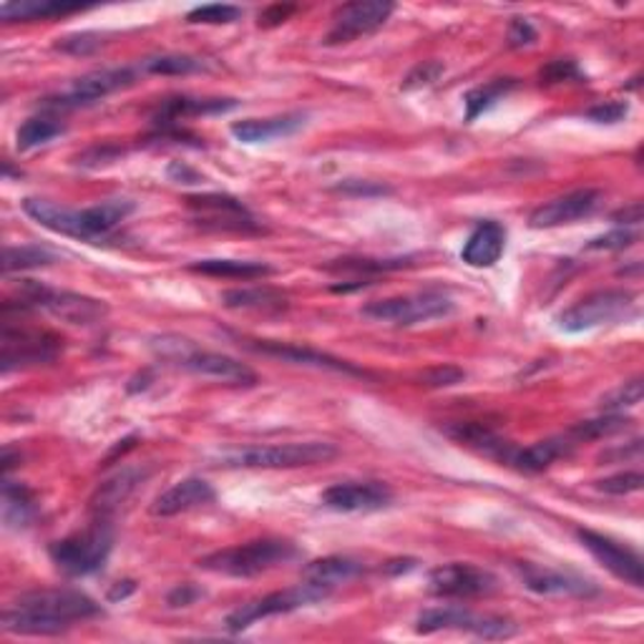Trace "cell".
Here are the masks:
<instances>
[{
    "label": "cell",
    "mask_w": 644,
    "mask_h": 644,
    "mask_svg": "<svg viewBox=\"0 0 644 644\" xmlns=\"http://www.w3.org/2000/svg\"><path fill=\"white\" fill-rule=\"evenodd\" d=\"M102 614L89 594L77 589H36L21 594L3 612V630L11 634H31V637H54L71 630L77 622H86Z\"/></svg>",
    "instance_id": "obj_1"
},
{
    "label": "cell",
    "mask_w": 644,
    "mask_h": 644,
    "mask_svg": "<svg viewBox=\"0 0 644 644\" xmlns=\"http://www.w3.org/2000/svg\"><path fill=\"white\" fill-rule=\"evenodd\" d=\"M338 456V448L325 441L305 443H270V446H247L222 450L214 458L216 466L224 468H262V471H278V468H303L328 464Z\"/></svg>",
    "instance_id": "obj_2"
},
{
    "label": "cell",
    "mask_w": 644,
    "mask_h": 644,
    "mask_svg": "<svg viewBox=\"0 0 644 644\" xmlns=\"http://www.w3.org/2000/svg\"><path fill=\"white\" fill-rule=\"evenodd\" d=\"M154 350L159 358L169 361L174 365L184 367V371L202 375V378H214L227 383V386L237 388H253L257 386V373L245 363L234 361L230 355L222 353H209V350H199L195 342L179 336H164L154 340Z\"/></svg>",
    "instance_id": "obj_3"
},
{
    "label": "cell",
    "mask_w": 644,
    "mask_h": 644,
    "mask_svg": "<svg viewBox=\"0 0 644 644\" xmlns=\"http://www.w3.org/2000/svg\"><path fill=\"white\" fill-rule=\"evenodd\" d=\"M300 557V549L288 539H255L239 547H230L214 554H207L199 559V569L224 576H257L278 569L282 564L295 562Z\"/></svg>",
    "instance_id": "obj_4"
},
{
    "label": "cell",
    "mask_w": 644,
    "mask_h": 644,
    "mask_svg": "<svg viewBox=\"0 0 644 644\" xmlns=\"http://www.w3.org/2000/svg\"><path fill=\"white\" fill-rule=\"evenodd\" d=\"M19 309H44V313L58 317V320L69 325H83V328L102 323L108 315V305L104 300L79 295V292L69 290H51L33 280L21 284Z\"/></svg>",
    "instance_id": "obj_5"
},
{
    "label": "cell",
    "mask_w": 644,
    "mask_h": 644,
    "mask_svg": "<svg viewBox=\"0 0 644 644\" xmlns=\"http://www.w3.org/2000/svg\"><path fill=\"white\" fill-rule=\"evenodd\" d=\"M114 549V531L108 522H96L89 529L71 534L61 541H56L51 551L54 564L69 576H89L98 572L106 564L108 554Z\"/></svg>",
    "instance_id": "obj_6"
},
{
    "label": "cell",
    "mask_w": 644,
    "mask_h": 644,
    "mask_svg": "<svg viewBox=\"0 0 644 644\" xmlns=\"http://www.w3.org/2000/svg\"><path fill=\"white\" fill-rule=\"evenodd\" d=\"M471 632L481 640H508L518 632V627L506 617L493 614H476L471 609H464L458 605H443L425 609L415 619L418 634H436V632Z\"/></svg>",
    "instance_id": "obj_7"
},
{
    "label": "cell",
    "mask_w": 644,
    "mask_h": 644,
    "mask_svg": "<svg viewBox=\"0 0 644 644\" xmlns=\"http://www.w3.org/2000/svg\"><path fill=\"white\" fill-rule=\"evenodd\" d=\"M634 300L637 297L627 290L594 292V295H587L559 315V328L564 332H584L601 328V325L622 323L634 315V307H637Z\"/></svg>",
    "instance_id": "obj_8"
},
{
    "label": "cell",
    "mask_w": 644,
    "mask_h": 644,
    "mask_svg": "<svg viewBox=\"0 0 644 644\" xmlns=\"http://www.w3.org/2000/svg\"><path fill=\"white\" fill-rule=\"evenodd\" d=\"M61 350L63 338L54 336V332L13 328L8 320L3 332H0V367H3V373H11L15 367L54 363L61 355Z\"/></svg>",
    "instance_id": "obj_9"
},
{
    "label": "cell",
    "mask_w": 644,
    "mask_h": 644,
    "mask_svg": "<svg viewBox=\"0 0 644 644\" xmlns=\"http://www.w3.org/2000/svg\"><path fill=\"white\" fill-rule=\"evenodd\" d=\"M454 313V300L441 295V292H421V295H403V297H388V300H373L363 307V315L375 323H390V325H418L431 323L438 317H446Z\"/></svg>",
    "instance_id": "obj_10"
},
{
    "label": "cell",
    "mask_w": 644,
    "mask_h": 644,
    "mask_svg": "<svg viewBox=\"0 0 644 644\" xmlns=\"http://www.w3.org/2000/svg\"><path fill=\"white\" fill-rule=\"evenodd\" d=\"M328 594L330 589L317 587V584H309V582L297 584V587H290V589H282V592H272L262 599L247 601V605L234 609V612L227 617V630L245 632L247 627H253L255 622H259V619H267L274 614H290L295 612V609L317 605V601H323Z\"/></svg>",
    "instance_id": "obj_11"
},
{
    "label": "cell",
    "mask_w": 644,
    "mask_h": 644,
    "mask_svg": "<svg viewBox=\"0 0 644 644\" xmlns=\"http://www.w3.org/2000/svg\"><path fill=\"white\" fill-rule=\"evenodd\" d=\"M396 5L388 0H355V3L340 5L332 13V26L325 36V46H342L371 36V33L386 26Z\"/></svg>",
    "instance_id": "obj_12"
},
{
    "label": "cell",
    "mask_w": 644,
    "mask_h": 644,
    "mask_svg": "<svg viewBox=\"0 0 644 644\" xmlns=\"http://www.w3.org/2000/svg\"><path fill=\"white\" fill-rule=\"evenodd\" d=\"M137 81V71L133 69H104V71H91L86 77H81L71 83L63 94L56 98H46V108L51 112H66V108H83L91 106L102 98L116 94V91L129 89Z\"/></svg>",
    "instance_id": "obj_13"
},
{
    "label": "cell",
    "mask_w": 644,
    "mask_h": 644,
    "mask_svg": "<svg viewBox=\"0 0 644 644\" xmlns=\"http://www.w3.org/2000/svg\"><path fill=\"white\" fill-rule=\"evenodd\" d=\"M499 579L491 572L473 564H443L429 574V592L443 599H471L487 597L496 592Z\"/></svg>",
    "instance_id": "obj_14"
},
{
    "label": "cell",
    "mask_w": 644,
    "mask_h": 644,
    "mask_svg": "<svg viewBox=\"0 0 644 644\" xmlns=\"http://www.w3.org/2000/svg\"><path fill=\"white\" fill-rule=\"evenodd\" d=\"M187 207L195 212V222L204 230L216 232H257L255 216L239 199L227 195L189 197Z\"/></svg>",
    "instance_id": "obj_15"
},
{
    "label": "cell",
    "mask_w": 644,
    "mask_h": 644,
    "mask_svg": "<svg viewBox=\"0 0 644 644\" xmlns=\"http://www.w3.org/2000/svg\"><path fill=\"white\" fill-rule=\"evenodd\" d=\"M320 501L340 514H371L393 504V491L380 481H342L325 489Z\"/></svg>",
    "instance_id": "obj_16"
},
{
    "label": "cell",
    "mask_w": 644,
    "mask_h": 644,
    "mask_svg": "<svg viewBox=\"0 0 644 644\" xmlns=\"http://www.w3.org/2000/svg\"><path fill=\"white\" fill-rule=\"evenodd\" d=\"M576 537H579L584 547L589 549V554L597 559V562L605 564V569H609L617 579L632 584V587L637 589L644 587V569L637 551L592 529H579Z\"/></svg>",
    "instance_id": "obj_17"
},
{
    "label": "cell",
    "mask_w": 644,
    "mask_h": 644,
    "mask_svg": "<svg viewBox=\"0 0 644 644\" xmlns=\"http://www.w3.org/2000/svg\"><path fill=\"white\" fill-rule=\"evenodd\" d=\"M239 346H245L253 353L267 355V358H278L282 363H295V365H305V367H317V371H332V373H346V375H355V378H365V371L355 367L353 363L340 361L336 355L320 353V350L313 348H303L295 346V342H278V340H239Z\"/></svg>",
    "instance_id": "obj_18"
},
{
    "label": "cell",
    "mask_w": 644,
    "mask_h": 644,
    "mask_svg": "<svg viewBox=\"0 0 644 644\" xmlns=\"http://www.w3.org/2000/svg\"><path fill=\"white\" fill-rule=\"evenodd\" d=\"M516 572L522 576L524 587L543 597H594L599 594V587L592 579H584L579 574L559 572V569L539 566L531 562L516 564Z\"/></svg>",
    "instance_id": "obj_19"
},
{
    "label": "cell",
    "mask_w": 644,
    "mask_h": 644,
    "mask_svg": "<svg viewBox=\"0 0 644 644\" xmlns=\"http://www.w3.org/2000/svg\"><path fill=\"white\" fill-rule=\"evenodd\" d=\"M599 204H601L599 189H576L534 209L529 216V224L534 230L562 227V224H572L576 220H584V216L594 214Z\"/></svg>",
    "instance_id": "obj_20"
},
{
    "label": "cell",
    "mask_w": 644,
    "mask_h": 644,
    "mask_svg": "<svg viewBox=\"0 0 644 644\" xmlns=\"http://www.w3.org/2000/svg\"><path fill=\"white\" fill-rule=\"evenodd\" d=\"M147 476L149 471H144V468H121L119 473L104 481L91 496V514H94L96 522H112V516L119 512L121 504H127L133 491L147 481Z\"/></svg>",
    "instance_id": "obj_21"
},
{
    "label": "cell",
    "mask_w": 644,
    "mask_h": 644,
    "mask_svg": "<svg viewBox=\"0 0 644 644\" xmlns=\"http://www.w3.org/2000/svg\"><path fill=\"white\" fill-rule=\"evenodd\" d=\"M212 501H214L212 483H207L204 479L191 476V479H184L179 483H174L169 491H164L162 496L154 501L152 514L162 516V518L177 516V514L191 512V508L212 504Z\"/></svg>",
    "instance_id": "obj_22"
},
{
    "label": "cell",
    "mask_w": 644,
    "mask_h": 644,
    "mask_svg": "<svg viewBox=\"0 0 644 644\" xmlns=\"http://www.w3.org/2000/svg\"><path fill=\"white\" fill-rule=\"evenodd\" d=\"M307 124L305 114H280L270 119H245L232 124V133L242 144H267V141L284 139L297 133Z\"/></svg>",
    "instance_id": "obj_23"
},
{
    "label": "cell",
    "mask_w": 644,
    "mask_h": 644,
    "mask_svg": "<svg viewBox=\"0 0 644 644\" xmlns=\"http://www.w3.org/2000/svg\"><path fill=\"white\" fill-rule=\"evenodd\" d=\"M23 212H26L33 222H38L40 227L51 230L56 234H66V237L83 239L81 209L56 204V202H51V199L28 197V199H23Z\"/></svg>",
    "instance_id": "obj_24"
},
{
    "label": "cell",
    "mask_w": 644,
    "mask_h": 644,
    "mask_svg": "<svg viewBox=\"0 0 644 644\" xmlns=\"http://www.w3.org/2000/svg\"><path fill=\"white\" fill-rule=\"evenodd\" d=\"M506 249V227L499 222H481L461 249V259L471 267H493Z\"/></svg>",
    "instance_id": "obj_25"
},
{
    "label": "cell",
    "mask_w": 644,
    "mask_h": 644,
    "mask_svg": "<svg viewBox=\"0 0 644 644\" xmlns=\"http://www.w3.org/2000/svg\"><path fill=\"white\" fill-rule=\"evenodd\" d=\"M137 209L133 199H106V202L81 209V224H83V239L96 242L112 234L127 216Z\"/></svg>",
    "instance_id": "obj_26"
},
{
    "label": "cell",
    "mask_w": 644,
    "mask_h": 644,
    "mask_svg": "<svg viewBox=\"0 0 644 644\" xmlns=\"http://www.w3.org/2000/svg\"><path fill=\"white\" fill-rule=\"evenodd\" d=\"M237 106L234 98H191V96H174L164 98L154 114L156 127H172L174 121L189 119V116H209L224 114Z\"/></svg>",
    "instance_id": "obj_27"
},
{
    "label": "cell",
    "mask_w": 644,
    "mask_h": 644,
    "mask_svg": "<svg viewBox=\"0 0 644 644\" xmlns=\"http://www.w3.org/2000/svg\"><path fill=\"white\" fill-rule=\"evenodd\" d=\"M446 433L450 438H456L458 443H466V446L479 450V454L496 458V461L512 464V458L516 454V448L512 446V443L496 436V433L489 431L487 425H481V423H456V425H448Z\"/></svg>",
    "instance_id": "obj_28"
},
{
    "label": "cell",
    "mask_w": 644,
    "mask_h": 644,
    "mask_svg": "<svg viewBox=\"0 0 644 644\" xmlns=\"http://www.w3.org/2000/svg\"><path fill=\"white\" fill-rule=\"evenodd\" d=\"M574 446H576V441L572 436L537 441L526 448H516L512 466H516L518 471H524V473H539V471H543V468H549L551 464H557L559 458L572 454Z\"/></svg>",
    "instance_id": "obj_29"
},
{
    "label": "cell",
    "mask_w": 644,
    "mask_h": 644,
    "mask_svg": "<svg viewBox=\"0 0 644 644\" xmlns=\"http://www.w3.org/2000/svg\"><path fill=\"white\" fill-rule=\"evenodd\" d=\"M363 572V562H358L353 557H323L305 564L303 579L309 584H317V587L332 589L338 587V584L355 579V576H361Z\"/></svg>",
    "instance_id": "obj_30"
},
{
    "label": "cell",
    "mask_w": 644,
    "mask_h": 644,
    "mask_svg": "<svg viewBox=\"0 0 644 644\" xmlns=\"http://www.w3.org/2000/svg\"><path fill=\"white\" fill-rule=\"evenodd\" d=\"M191 272L207 274V278H230V280H262L274 274V267L255 259H199L189 265Z\"/></svg>",
    "instance_id": "obj_31"
},
{
    "label": "cell",
    "mask_w": 644,
    "mask_h": 644,
    "mask_svg": "<svg viewBox=\"0 0 644 644\" xmlns=\"http://www.w3.org/2000/svg\"><path fill=\"white\" fill-rule=\"evenodd\" d=\"M83 11L79 3H61V0H8L0 5V19L13 21H48L58 15H69Z\"/></svg>",
    "instance_id": "obj_32"
},
{
    "label": "cell",
    "mask_w": 644,
    "mask_h": 644,
    "mask_svg": "<svg viewBox=\"0 0 644 644\" xmlns=\"http://www.w3.org/2000/svg\"><path fill=\"white\" fill-rule=\"evenodd\" d=\"M222 305L245 313H282L288 307V297L272 288H237L222 292Z\"/></svg>",
    "instance_id": "obj_33"
},
{
    "label": "cell",
    "mask_w": 644,
    "mask_h": 644,
    "mask_svg": "<svg viewBox=\"0 0 644 644\" xmlns=\"http://www.w3.org/2000/svg\"><path fill=\"white\" fill-rule=\"evenodd\" d=\"M36 518V499L23 483H3V522L11 529H23Z\"/></svg>",
    "instance_id": "obj_34"
},
{
    "label": "cell",
    "mask_w": 644,
    "mask_h": 644,
    "mask_svg": "<svg viewBox=\"0 0 644 644\" xmlns=\"http://www.w3.org/2000/svg\"><path fill=\"white\" fill-rule=\"evenodd\" d=\"M66 127L56 116H31L28 121L21 124L19 133H15V144H19L21 152H31V149L44 147L48 141H54L56 137H61Z\"/></svg>",
    "instance_id": "obj_35"
},
{
    "label": "cell",
    "mask_w": 644,
    "mask_h": 644,
    "mask_svg": "<svg viewBox=\"0 0 644 644\" xmlns=\"http://www.w3.org/2000/svg\"><path fill=\"white\" fill-rule=\"evenodd\" d=\"M516 89V81L514 79H496L491 83H483V86L468 91L466 94V121H476L483 112H489V108L501 102L508 91Z\"/></svg>",
    "instance_id": "obj_36"
},
{
    "label": "cell",
    "mask_w": 644,
    "mask_h": 644,
    "mask_svg": "<svg viewBox=\"0 0 644 644\" xmlns=\"http://www.w3.org/2000/svg\"><path fill=\"white\" fill-rule=\"evenodd\" d=\"M56 255L51 249L40 245H23V247H5L3 253V272H23V270H38V267L54 265Z\"/></svg>",
    "instance_id": "obj_37"
},
{
    "label": "cell",
    "mask_w": 644,
    "mask_h": 644,
    "mask_svg": "<svg viewBox=\"0 0 644 644\" xmlns=\"http://www.w3.org/2000/svg\"><path fill=\"white\" fill-rule=\"evenodd\" d=\"M144 73H156V77H187V73L204 71V61H199L195 56H182V54H166V56H152L139 66Z\"/></svg>",
    "instance_id": "obj_38"
},
{
    "label": "cell",
    "mask_w": 644,
    "mask_h": 644,
    "mask_svg": "<svg viewBox=\"0 0 644 644\" xmlns=\"http://www.w3.org/2000/svg\"><path fill=\"white\" fill-rule=\"evenodd\" d=\"M627 425H630V418H624L622 413H609L605 418H597V421L579 423L572 433H569V436H572L576 443L589 441V438H607V436H614V433H622Z\"/></svg>",
    "instance_id": "obj_39"
},
{
    "label": "cell",
    "mask_w": 644,
    "mask_h": 644,
    "mask_svg": "<svg viewBox=\"0 0 644 644\" xmlns=\"http://www.w3.org/2000/svg\"><path fill=\"white\" fill-rule=\"evenodd\" d=\"M242 8L230 3H212V5H199L187 15L189 23H204V26H227V23H237L242 19Z\"/></svg>",
    "instance_id": "obj_40"
},
{
    "label": "cell",
    "mask_w": 644,
    "mask_h": 644,
    "mask_svg": "<svg viewBox=\"0 0 644 644\" xmlns=\"http://www.w3.org/2000/svg\"><path fill=\"white\" fill-rule=\"evenodd\" d=\"M411 265V259H338V265H330V272H353V274H378L388 270H400Z\"/></svg>",
    "instance_id": "obj_41"
},
{
    "label": "cell",
    "mask_w": 644,
    "mask_h": 644,
    "mask_svg": "<svg viewBox=\"0 0 644 644\" xmlns=\"http://www.w3.org/2000/svg\"><path fill=\"white\" fill-rule=\"evenodd\" d=\"M642 378H634L630 383H622V386L614 388L612 393H607L605 398H601L599 408L607 413H622L624 408H634L642 400Z\"/></svg>",
    "instance_id": "obj_42"
},
{
    "label": "cell",
    "mask_w": 644,
    "mask_h": 644,
    "mask_svg": "<svg viewBox=\"0 0 644 644\" xmlns=\"http://www.w3.org/2000/svg\"><path fill=\"white\" fill-rule=\"evenodd\" d=\"M644 483V476L640 471H624L617 476H609V479L597 481V489L605 493H612V496H627V493H637Z\"/></svg>",
    "instance_id": "obj_43"
},
{
    "label": "cell",
    "mask_w": 644,
    "mask_h": 644,
    "mask_svg": "<svg viewBox=\"0 0 644 644\" xmlns=\"http://www.w3.org/2000/svg\"><path fill=\"white\" fill-rule=\"evenodd\" d=\"M541 83H564V81H584V73L572 58H557L547 63L539 73Z\"/></svg>",
    "instance_id": "obj_44"
},
{
    "label": "cell",
    "mask_w": 644,
    "mask_h": 644,
    "mask_svg": "<svg viewBox=\"0 0 644 644\" xmlns=\"http://www.w3.org/2000/svg\"><path fill=\"white\" fill-rule=\"evenodd\" d=\"M102 36L98 33H77V36H69L63 40H58L56 48L63 54H71V56H89L94 54L96 48H102Z\"/></svg>",
    "instance_id": "obj_45"
},
{
    "label": "cell",
    "mask_w": 644,
    "mask_h": 644,
    "mask_svg": "<svg viewBox=\"0 0 644 644\" xmlns=\"http://www.w3.org/2000/svg\"><path fill=\"white\" fill-rule=\"evenodd\" d=\"M466 378V373L461 367L456 365H438V367H431V371H425L421 375L423 386L429 388H450V386H458Z\"/></svg>",
    "instance_id": "obj_46"
},
{
    "label": "cell",
    "mask_w": 644,
    "mask_h": 644,
    "mask_svg": "<svg viewBox=\"0 0 644 644\" xmlns=\"http://www.w3.org/2000/svg\"><path fill=\"white\" fill-rule=\"evenodd\" d=\"M630 116V104L627 102H607L599 106H592L587 112V119L594 124H619Z\"/></svg>",
    "instance_id": "obj_47"
},
{
    "label": "cell",
    "mask_w": 644,
    "mask_h": 644,
    "mask_svg": "<svg viewBox=\"0 0 644 644\" xmlns=\"http://www.w3.org/2000/svg\"><path fill=\"white\" fill-rule=\"evenodd\" d=\"M443 73V66L438 61H423L421 66L408 73V79L403 81V89H421V86H431Z\"/></svg>",
    "instance_id": "obj_48"
},
{
    "label": "cell",
    "mask_w": 644,
    "mask_h": 644,
    "mask_svg": "<svg viewBox=\"0 0 644 644\" xmlns=\"http://www.w3.org/2000/svg\"><path fill=\"white\" fill-rule=\"evenodd\" d=\"M121 154H124L121 149H116V147H94L79 156V164L89 166V169H98V166L114 164Z\"/></svg>",
    "instance_id": "obj_49"
},
{
    "label": "cell",
    "mask_w": 644,
    "mask_h": 644,
    "mask_svg": "<svg viewBox=\"0 0 644 644\" xmlns=\"http://www.w3.org/2000/svg\"><path fill=\"white\" fill-rule=\"evenodd\" d=\"M634 239H637V234L630 232V230H617V232H609L605 237H597L589 242V249H624L634 245Z\"/></svg>",
    "instance_id": "obj_50"
},
{
    "label": "cell",
    "mask_w": 644,
    "mask_h": 644,
    "mask_svg": "<svg viewBox=\"0 0 644 644\" xmlns=\"http://www.w3.org/2000/svg\"><path fill=\"white\" fill-rule=\"evenodd\" d=\"M537 40V31L526 19H514L512 26H508V46L512 48H524L531 46Z\"/></svg>",
    "instance_id": "obj_51"
},
{
    "label": "cell",
    "mask_w": 644,
    "mask_h": 644,
    "mask_svg": "<svg viewBox=\"0 0 644 644\" xmlns=\"http://www.w3.org/2000/svg\"><path fill=\"white\" fill-rule=\"evenodd\" d=\"M202 589H197L195 584H182V587L172 589L169 597H166V605H169L172 609H179V607H189L195 605V601L202 597Z\"/></svg>",
    "instance_id": "obj_52"
},
{
    "label": "cell",
    "mask_w": 644,
    "mask_h": 644,
    "mask_svg": "<svg viewBox=\"0 0 644 644\" xmlns=\"http://www.w3.org/2000/svg\"><path fill=\"white\" fill-rule=\"evenodd\" d=\"M295 13V5H270L265 13H259V26H280Z\"/></svg>",
    "instance_id": "obj_53"
},
{
    "label": "cell",
    "mask_w": 644,
    "mask_h": 644,
    "mask_svg": "<svg viewBox=\"0 0 644 644\" xmlns=\"http://www.w3.org/2000/svg\"><path fill=\"white\" fill-rule=\"evenodd\" d=\"M340 191H348V195H386V187H378V184H373V182H355V179H348V182H342L340 187H338Z\"/></svg>",
    "instance_id": "obj_54"
},
{
    "label": "cell",
    "mask_w": 644,
    "mask_h": 644,
    "mask_svg": "<svg viewBox=\"0 0 644 644\" xmlns=\"http://www.w3.org/2000/svg\"><path fill=\"white\" fill-rule=\"evenodd\" d=\"M169 177L174 179V182H179V184H199L202 182L204 177H199L197 172H191L187 164H182V162H174L172 166H169Z\"/></svg>",
    "instance_id": "obj_55"
},
{
    "label": "cell",
    "mask_w": 644,
    "mask_h": 644,
    "mask_svg": "<svg viewBox=\"0 0 644 644\" xmlns=\"http://www.w3.org/2000/svg\"><path fill=\"white\" fill-rule=\"evenodd\" d=\"M614 220H624V224H640L642 222V204H632L630 209H624V212L614 214Z\"/></svg>",
    "instance_id": "obj_56"
},
{
    "label": "cell",
    "mask_w": 644,
    "mask_h": 644,
    "mask_svg": "<svg viewBox=\"0 0 644 644\" xmlns=\"http://www.w3.org/2000/svg\"><path fill=\"white\" fill-rule=\"evenodd\" d=\"M133 589H137V584H133V582H119V584H116V589L108 592V599H112V601L124 599V597H129Z\"/></svg>",
    "instance_id": "obj_57"
}]
</instances>
